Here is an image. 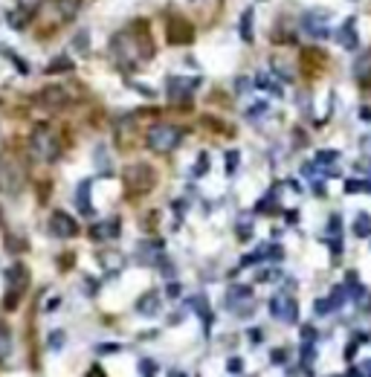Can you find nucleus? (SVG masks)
I'll return each mask as SVG.
<instances>
[{
	"label": "nucleus",
	"mask_w": 371,
	"mask_h": 377,
	"mask_svg": "<svg viewBox=\"0 0 371 377\" xmlns=\"http://www.w3.org/2000/svg\"><path fill=\"white\" fill-rule=\"evenodd\" d=\"M4 55H6V58H9V61H12V64H15V67H18V73H23V76H26V73H29V64H26V61H23V58H21V55H18V52H12V50H4Z\"/></svg>",
	"instance_id": "nucleus-16"
},
{
	"label": "nucleus",
	"mask_w": 371,
	"mask_h": 377,
	"mask_svg": "<svg viewBox=\"0 0 371 377\" xmlns=\"http://www.w3.org/2000/svg\"><path fill=\"white\" fill-rule=\"evenodd\" d=\"M38 102H41L47 111H61V108L70 102V93H67V87H44L41 96H38Z\"/></svg>",
	"instance_id": "nucleus-9"
},
{
	"label": "nucleus",
	"mask_w": 371,
	"mask_h": 377,
	"mask_svg": "<svg viewBox=\"0 0 371 377\" xmlns=\"http://www.w3.org/2000/svg\"><path fill=\"white\" fill-rule=\"evenodd\" d=\"M29 154L41 163H55L61 157V137L50 125H35L29 134Z\"/></svg>",
	"instance_id": "nucleus-2"
},
{
	"label": "nucleus",
	"mask_w": 371,
	"mask_h": 377,
	"mask_svg": "<svg viewBox=\"0 0 371 377\" xmlns=\"http://www.w3.org/2000/svg\"><path fill=\"white\" fill-rule=\"evenodd\" d=\"M354 76H357V81H360L363 87H371V50L360 55L357 67H354Z\"/></svg>",
	"instance_id": "nucleus-11"
},
{
	"label": "nucleus",
	"mask_w": 371,
	"mask_h": 377,
	"mask_svg": "<svg viewBox=\"0 0 371 377\" xmlns=\"http://www.w3.org/2000/svg\"><path fill=\"white\" fill-rule=\"evenodd\" d=\"M73 47H76L79 52H87V33H79V35L73 38Z\"/></svg>",
	"instance_id": "nucleus-19"
},
{
	"label": "nucleus",
	"mask_w": 371,
	"mask_h": 377,
	"mask_svg": "<svg viewBox=\"0 0 371 377\" xmlns=\"http://www.w3.org/2000/svg\"><path fill=\"white\" fill-rule=\"evenodd\" d=\"M76 198H79V209H81L84 215H90V212H93V206H90V180H81Z\"/></svg>",
	"instance_id": "nucleus-13"
},
{
	"label": "nucleus",
	"mask_w": 371,
	"mask_h": 377,
	"mask_svg": "<svg viewBox=\"0 0 371 377\" xmlns=\"http://www.w3.org/2000/svg\"><path fill=\"white\" fill-rule=\"evenodd\" d=\"M180 128H174V125H154V128L148 131V145L154 151H171L177 142H180Z\"/></svg>",
	"instance_id": "nucleus-5"
},
{
	"label": "nucleus",
	"mask_w": 371,
	"mask_h": 377,
	"mask_svg": "<svg viewBox=\"0 0 371 377\" xmlns=\"http://www.w3.org/2000/svg\"><path fill=\"white\" fill-rule=\"evenodd\" d=\"M81 9V0H55V15L61 21H73Z\"/></svg>",
	"instance_id": "nucleus-12"
},
{
	"label": "nucleus",
	"mask_w": 371,
	"mask_h": 377,
	"mask_svg": "<svg viewBox=\"0 0 371 377\" xmlns=\"http://www.w3.org/2000/svg\"><path fill=\"white\" fill-rule=\"evenodd\" d=\"M166 35H169V44L180 47V44H189V41L195 38V29H192V23L186 21V18L171 15L169 23H166Z\"/></svg>",
	"instance_id": "nucleus-6"
},
{
	"label": "nucleus",
	"mask_w": 371,
	"mask_h": 377,
	"mask_svg": "<svg viewBox=\"0 0 371 377\" xmlns=\"http://www.w3.org/2000/svg\"><path fill=\"white\" fill-rule=\"evenodd\" d=\"M125 186H128V192H148L154 186V171L148 166H131L125 171Z\"/></svg>",
	"instance_id": "nucleus-7"
},
{
	"label": "nucleus",
	"mask_w": 371,
	"mask_h": 377,
	"mask_svg": "<svg viewBox=\"0 0 371 377\" xmlns=\"http://www.w3.org/2000/svg\"><path fill=\"white\" fill-rule=\"evenodd\" d=\"M250 21H253V12H244V23H241V35L250 41L253 38V33H250Z\"/></svg>",
	"instance_id": "nucleus-18"
},
{
	"label": "nucleus",
	"mask_w": 371,
	"mask_h": 377,
	"mask_svg": "<svg viewBox=\"0 0 371 377\" xmlns=\"http://www.w3.org/2000/svg\"><path fill=\"white\" fill-rule=\"evenodd\" d=\"M61 342H64V334H50V349H61Z\"/></svg>",
	"instance_id": "nucleus-20"
},
{
	"label": "nucleus",
	"mask_w": 371,
	"mask_h": 377,
	"mask_svg": "<svg viewBox=\"0 0 371 377\" xmlns=\"http://www.w3.org/2000/svg\"><path fill=\"white\" fill-rule=\"evenodd\" d=\"M12 349H15V337H12V328L6 322H0V363H6L12 357Z\"/></svg>",
	"instance_id": "nucleus-10"
},
{
	"label": "nucleus",
	"mask_w": 371,
	"mask_h": 377,
	"mask_svg": "<svg viewBox=\"0 0 371 377\" xmlns=\"http://www.w3.org/2000/svg\"><path fill=\"white\" fill-rule=\"evenodd\" d=\"M6 21H9V26H15V29H23V26H26V15H21V12H15V15L9 12Z\"/></svg>",
	"instance_id": "nucleus-17"
},
{
	"label": "nucleus",
	"mask_w": 371,
	"mask_h": 377,
	"mask_svg": "<svg viewBox=\"0 0 371 377\" xmlns=\"http://www.w3.org/2000/svg\"><path fill=\"white\" fill-rule=\"evenodd\" d=\"M41 6H44V0H18V12L26 15V18H33Z\"/></svg>",
	"instance_id": "nucleus-15"
},
{
	"label": "nucleus",
	"mask_w": 371,
	"mask_h": 377,
	"mask_svg": "<svg viewBox=\"0 0 371 377\" xmlns=\"http://www.w3.org/2000/svg\"><path fill=\"white\" fill-rule=\"evenodd\" d=\"M110 55L122 70H134L142 58L154 55V47H151V38H148V26L134 23L131 29H122L119 35H113Z\"/></svg>",
	"instance_id": "nucleus-1"
},
{
	"label": "nucleus",
	"mask_w": 371,
	"mask_h": 377,
	"mask_svg": "<svg viewBox=\"0 0 371 377\" xmlns=\"http://www.w3.org/2000/svg\"><path fill=\"white\" fill-rule=\"evenodd\" d=\"M23 183H26V169H23V163L18 160V157L12 154H6L4 160H0V188H4L6 195H18L21 188H23Z\"/></svg>",
	"instance_id": "nucleus-3"
},
{
	"label": "nucleus",
	"mask_w": 371,
	"mask_h": 377,
	"mask_svg": "<svg viewBox=\"0 0 371 377\" xmlns=\"http://www.w3.org/2000/svg\"><path fill=\"white\" fill-rule=\"evenodd\" d=\"M6 308H18V302H21V296H23V291L29 288V270H26V264H21V261H15L9 270H6Z\"/></svg>",
	"instance_id": "nucleus-4"
},
{
	"label": "nucleus",
	"mask_w": 371,
	"mask_h": 377,
	"mask_svg": "<svg viewBox=\"0 0 371 377\" xmlns=\"http://www.w3.org/2000/svg\"><path fill=\"white\" fill-rule=\"evenodd\" d=\"M67 70H73V61H70L67 55L52 58V61H50V67H47V73H67Z\"/></svg>",
	"instance_id": "nucleus-14"
},
{
	"label": "nucleus",
	"mask_w": 371,
	"mask_h": 377,
	"mask_svg": "<svg viewBox=\"0 0 371 377\" xmlns=\"http://www.w3.org/2000/svg\"><path fill=\"white\" fill-rule=\"evenodd\" d=\"M50 232L58 235V238H73L79 232V224L73 221L67 212H52L50 215Z\"/></svg>",
	"instance_id": "nucleus-8"
}]
</instances>
